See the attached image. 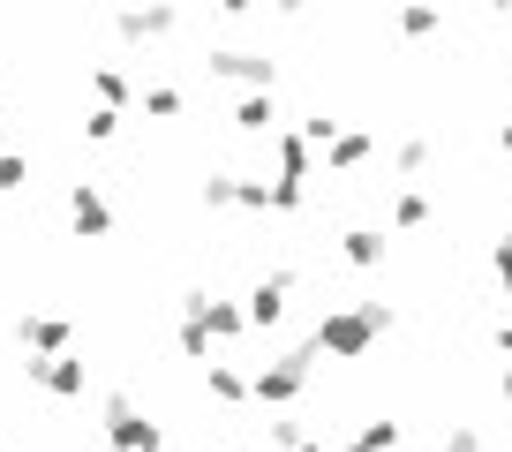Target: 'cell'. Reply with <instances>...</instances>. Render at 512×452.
<instances>
[{
    "mask_svg": "<svg viewBox=\"0 0 512 452\" xmlns=\"http://www.w3.org/2000/svg\"><path fill=\"white\" fill-rule=\"evenodd\" d=\"M219 8H226V16H241V8H249V0H219Z\"/></svg>",
    "mask_w": 512,
    "mask_h": 452,
    "instance_id": "cell-13",
    "label": "cell"
},
{
    "mask_svg": "<svg viewBox=\"0 0 512 452\" xmlns=\"http://www.w3.org/2000/svg\"><path fill=\"white\" fill-rule=\"evenodd\" d=\"M377 249H384L377 234H347V257H354V264H377Z\"/></svg>",
    "mask_w": 512,
    "mask_h": 452,
    "instance_id": "cell-10",
    "label": "cell"
},
{
    "mask_svg": "<svg viewBox=\"0 0 512 452\" xmlns=\"http://www.w3.org/2000/svg\"><path fill=\"white\" fill-rule=\"evenodd\" d=\"M31 377H46L53 392H83V385H91V377H83L76 362H31Z\"/></svg>",
    "mask_w": 512,
    "mask_h": 452,
    "instance_id": "cell-6",
    "label": "cell"
},
{
    "mask_svg": "<svg viewBox=\"0 0 512 452\" xmlns=\"http://www.w3.org/2000/svg\"><path fill=\"white\" fill-rule=\"evenodd\" d=\"M234 121H241V129H272V106H264V98H241Z\"/></svg>",
    "mask_w": 512,
    "mask_h": 452,
    "instance_id": "cell-9",
    "label": "cell"
},
{
    "mask_svg": "<svg viewBox=\"0 0 512 452\" xmlns=\"http://www.w3.org/2000/svg\"><path fill=\"white\" fill-rule=\"evenodd\" d=\"M23 174H31L23 159H0V189H23Z\"/></svg>",
    "mask_w": 512,
    "mask_h": 452,
    "instance_id": "cell-12",
    "label": "cell"
},
{
    "mask_svg": "<svg viewBox=\"0 0 512 452\" xmlns=\"http://www.w3.org/2000/svg\"><path fill=\"white\" fill-rule=\"evenodd\" d=\"M279 309H287V279H264L249 294V324H279Z\"/></svg>",
    "mask_w": 512,
    "mask_h": 452,
    "instance_id": "cell-4",
    "label": "cell"
},
{
    "mask_svg": "<svg viewBox=\"0 0 512 452\" xmlns=\"http://www.w3.org/2000/svg\"><path fill=\"white\" fill-rule=\"evenodd\" d=\"M384 324V309H354V317H324L317 324V347H332V355H362V339Z\"/></svg>",
    "mask_w": 512,
    "mask_h": 452,
    "instance_id": "cell-1",
    "label": "cell"
},
{
    "mask_svg": "<svg viewBox=\"0 0 512 452\" xmlns=\"http://www.w3.org/2000/svg\"><path fill=\"white\" fill-rule=\"evenodd\" d=\"M219 76H249V83H272V61H256V53H211Z\"/></svg>",
    "mask_w": 512,
    "mask_h": 452,
    "instance_id": "cell-5",
    "label": "cell"
},
{
    "mask_svg": "<svg viewBox=\"0 0 512 452\" xmlns=\"http://www.w3.org/2000/svg\"><path fill=\"white\" fill-rule=\"evenodd\" d=\"M211 392H219V400H241V392H249V385H241L234 370H211Z\"/></svg>",
    "mask_w": 512,
    "mask_h": 452,
    "instance_id": "cell-11",
    "label": "cell"
},
{
    "mask_svg": "<svg viewBox=\"0 0 512 452\" xmlns=\"http://www.w3.org/2000/svg\"><path fill=\"white\" fill-rule=\"evenodd\" d=\"M23 339H38V347H61L68 324H61V317H23Z\"/></svg>",
    "mask_w": 512,
    "mask_h": 452,
    "instance_id": "cell-8",
    "label": "cell"
},
{
    "mask_svg": "<svg viewBox=\"0 0 512 452\" xmlns=\"http://www.w3.org/2000/svg\"><path fill=\"white\" fill-rule=\"evenodd\" d=\"M302 377H309V355H294V362H279V370L256 377V392H264V400H294V392H302Z\"/></svg>",
    "mask_w": 512,
    "mask_h": 452,
    "instance_id": "cell-3",
    "label": "cell"
},
{
    "mask_svg": "<svg viewBox=\"0 0 512 452\" xmlns=\"http://www.w3.org/2000/svg\"><path fill=\"white\" fill-rule=\"evenodd\" d=\"M76 226L83 234H106V204H98L91 189H76Z\"/></svg>",
    "mask_w": 512,
    "mask_h": 452,
    "instance_id": "cell-7",
    "label": "cell"
},
{
    "mask_svg": "<svg viewBox=\"0 0 512 452\" xmlns=\"http://www.w3.org/2000/svg\"><path fill=\"white\" fill-rule=\"evenodd\" d=\"M106 430H113V452H159V430H151L144 415H128L121 400H113V422H106Z\"/></svg>",
    "mask_w": 512,
    "mask_h": 452,
    "instance_id": "cell-2",
    "label": "cell"
}]
</instances>
